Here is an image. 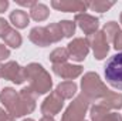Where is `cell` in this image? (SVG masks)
Here are the masks:
<instances>
[{
	"instance_id": "484cf974",
	"label": "cell",
	"mask_w": 122,
	"mask_h": 121,
	"mask_svg": "<svg viewBox=\"0 0 122 121\" xmlns=\"http://www.w3.org/2000/svg\"><path fill=\"white\" fill-rule=\"evenodd\" d=\"M10 29H11V27H10L9 22H7L6 19L0 17V38H3V37L6 36V33L10 30Z\"/></svg>"
},
{
	"instance_id": "cb8c5ba5",
	"label": "cell",
	"mask_w": 122,
	"mask_h": 121,
	"mask_svg": "<svg viewBox=\"0 0 122 121\" xmlns=\"http://www.w3.org/2000/svg\"><path fill=\"white\" fill-rule=\"evenodd\" d=\"M46 27H47V30L50 31V34H51L54 43H58V41H61V40L64 38V33L61 30L60 23H51V24H48V26H46Z\"/></svg>"
},
{
	"instance_id": "7402d4cb",
	"label": "cell",
	"mask_w": 122,
	"mask_h": 121,
	"mask_svg": "<svg viewBox=\"0 0 122 121\" xmlns=\"http://www.w3.org/2000/svg\"><path fill=\"white\" fill-rule=\"evenodd\" d=\"M119 31H121V27H119V24H118L117 22H108V23L104 26V29H102V33L105 34L108 43H112L114 38L117 37V34H118Z\"/></svg>"
},
{
	"instance_id": "e0dca14e",
	"label": "cell",
	"mask_w": 122,
	"mask_h": 121,
	"mask_svg": "<svg viewBox=\"0 0 122 121\" xmlns=\"http://www.w3.org/2000/svg\"><path fill=\"white\" fill-rule=\"evenodd\" d=\"M98 104L104 105L108 110H121L122 108V94L121 93H115V91H109Z\"/></svg>"
},
{
	"instance_id": "4fadbf2b",
	"label": "cell",
	"mask_w": 122,
	"mask_h": 121,
	"mask_svg": "<svg viewBox=\"0 0 122 121\" xmlns=\"http://www.w3.org/2000/svg\"><path fill=\"white\" fill-rule=\"evenodd\" d=\"M91 121H122V116L117 111H111L101 104H94L90 108Z\"/></svg>"
},
{
	"instance_id": "8fae6325",
	"label": "cell",
	"mask_w": 122,
	"mask_h": 121,
	"mask_svg": "<svg viewBox=\"0 0 122 121\" xmlns=\"http://www.w3.org/2000/svg\"><path fill=\"white\" fill-rule=\"evenodd\" d=\"M51 7L64 11V13H85L88 9V3L87 1H81V0H53L51 1Z\"/></svg>"
},
{
	"instance_id": "836d02e7",
	"label": "cell",
	"mask_w": 122,
	"mask_h": 121,
	"mask_svg": "<svg viewBox=\"0 0 122 121\" xmlns=\"http://www.w3.org/2000/svg\"><path fill=\"white\" fill-rule=\"evenodd\" d=\"M119 22H121V26H122V13H121V16H119Z\"/></svg>"
},
{
	"instance_id": "4316f807",
	"label": "cell",
	"mask_w": 122,
	"mask_h": 121,
	"mask_svg": "<svg viewBox=\"0 0 122 121\" xmlns=\"http://www.w3.org/2000/svg\"><path fill=\"white\" fill-rule=\"evenodd\" d=\"M112 44H114V49H115L118 53H121V51H122V30L117 34V37L114 38Z\"/></svg>"
},
{
	"instance_id": "9a60e30c",
	"label": "cell",
	"mask_w": 122,
	"mask_h": 121,
	"mask_svg": "<svg viewBox=\"0 0 122 121\" xmlns=\"http://www.w3.org/2000/svg\"><path fill=\"white\" fill-rule=\"evenodd\" d=\"M17 97H19V93L14 90L13 87H4L3 90L0 91V103L4 105L6 111L10 113L13 117H14V113H16Z\"/></svg>"
},
{
	"instance_id": "f1b7e54d",
	"label": "cell",
	"mask_w": 122,
	"mask_h": 121,
	"mask_svg": "<svg viewBox=\"0 0 122 121\" xmlns=\"http://www.w3.org/2000/svg\"><path fill=\"white\" fill-rule=\"evenodd\" d=\"M0 121H14V117L0 107Z\"/></svg>"
},
{
	"instance_id": "6da1fadb",
	"label": "cell",
	"mask_w": 122,
	"mask_h": 121,
	"mask_svg": "<svg viewBox=\"0 0 122 121\" xmlns=\"http://www.w3.org/2000/svg\"><path fill=\"white\" fill-rule=\"evenodd\" d=\"M24 77L29 81V88L36 95H44L53 88V78L40 63L27 64L24 67Z\"/></svg>"
},
{
	"instance_id": "7c38bea8",
	"label": "cell",
	"mask_w": 122,
	"mask_h": 121,
	"mask_svg": "<svg viewBox=\"0 0 122 121\" xmlns=\"http://www.w3.org/2000/svg\"><path fill=\"white\" fill-rule=\"evenodd\" d=\"M74 22L75 24L84 31V34L87 36H91L94 33H97L99 29V20L98 17L91 16L88 13H80V14H75L74 17Z\"/></svg>"
},
{
	"instance_id": "d6a6232c",
	"label": "cell",
	"mask_w": 122,
	"mask_h": 121,
	"mask_svg": "<svg viewBox=\"0 0 122 121\" xmlns=\"http://www.w3.org/2000/svg\"><path fill=\"white\" fill-rule=\"evenodd\" d=\"M23 121H36V120H33V118H24Z\"/></svg>"
},
{
	"instance_id": "9c48e42d",
	"label": "cell",
	"mask_w": 122,
	"mask_h": 121,
	"mask_svg": "<svg viewBox=\"0 0 122 121\" xmlns=\"http://www.w3.org/2000/svg\"><path fill=\"white\" fill-rule=\"evenodd\" d=\"M64 107V100L61 98L60 95L57 94V91H51L50 95H47L44 98V101L41 103L40 111L43 116H48V117H54L56 114L61 113Z\"/></svg>"
},
{
	"instance_id": "ffe728a7",
	"label": "cell",
	"mask_w": 122,
	"mask_h": 121,
	"mask_svg": "<svg viewBox=\"0 0 122 121\" xmlns=\"http://www.w3.org/2000/svg\"><path fill=\"white\" fill-rule=\"evenodd\" d=\"M4 40V44L6 46H10L11 49H19L23 43V37L16 29H10V30L6 33V36L3 37Z\"/></svg>"
},
{
	"instance_id": "8992f818",
	"label": "cell",
	"mask_w": 122,
	"mask_h": 121,
	"mask_svg": "<svg viewBox=\"0 0 122 121\" xmlns=\"http://www.w3.org/2000/svg\"><path fill=\"white\" fill-rule=\"evenodd\" d=\"M90 49H92L94 57L97 60H104L108 53H109V43L105 37V34L102 33V30H98L97 33H94L91 36L87 37Z\"/></svg>"
},
{
	"instance_id": "d590c367",
	"label": "cell",
	"mask_w": 122,
	"mask_h": 121,
	"mask_svg": "<svg viewBox=\"0 0 122 121\" xmlns=\"http://www.w3.org/2000/svg\"><path fill=\"white\" fill-rule=\"evenodd\" d=\"M84 121H87V120H84Z\"/></svg>"
},
{
	"instance_id": "2e32d148",
	"label": "cell",
	"mask_w": 122,
	"mask_h": 121,
	"mask_svg": "<svg viewBox=\"0 0 122 121\" xmlns=\"http://www.w3.org/2000/svg\"><path fill=\"white\" fill-rule=\"evenodd\" d=\"M9 20L11 22V24L16 29H26L30 23V16H29L27 11H24L21 9H17V10H13L10 13Z\"/></svg>"
},
{
	"instance_id": "3957f363",
	"label": "cell",
	"mask_w": 122,
	"mask_h": 121,
	"mask_svg": "<svg viewBox=\"0 0 122 121\" xmlns=\"http://www.w3.org/2000/svg\"><path fill=\"white\" fill-rule=\"evenodd\" d=\"M104 73L107 83L111 87L122 91V51L109 57L104 67Z\"/></svg>"
},
{
	"instance_id": "f546056e",
	"label": "cell",
	"mask_w": 122,
	"mask_h": 121,
	"mask_svg": "<svg viewBox=\"0 0 122 121\" xmlns=\"http://www.w3.org/2000/svg\"><path fill=\"white\" fill-rule=\"evenodd\" d=\"M16 3L20 4V6H23V7H29V9H31L37 1H34V0H27V1H26V0H16Z\"/></svg>"
},
{
	"instance_id": "44dd1931",
	"label": "cell",
	"mask_w": 122,
	"mask_h": 121,
	"mask_svg": "<svg viewBox=\"0 0 122 121\" xmlns=\"http://www.w3.org/2000/svg\"><path fill=\"white\" fill-rule=\"evenodd\" d=\"M70 59V54H68V50L67 47H57L54 49L50 56H48V60L51 61L53 64H62V63H67V60Z\"/></svg>"
},
{
	"instance_id": "1f68e13d",
	"label": "cell",
	"mask_w": 122,
	"mask_h": 121,
	"mask_svg": "<svg viewBox=\"0 0 122 121\" xmlns=\"http://www.w3.org/2000/svg\"><path fill=\"white\" fill-rule=\"evenodd\" d=\"M38 121H56V120H54V117H48V116H43V117H41V118H40Z\"/></svg>"
},
{
	"instance_id": "4dcf8cb0",
	"label": "cell",
	"mask_w": 122,
	"mask_h": 121,
	"mask_svg": "<svg viewBox=\"0 0 122 121\" xmlns=\"http://www.w3.org/2000/svg\"><path fill=\"white\" fill-rule=\"evenodd\" d=\"M9 1L7 0H0V13H4L7 9H9Z\"/></svg>"
},
{
	"instance_id": "7a4b0ae2",
	"label": "cell",
	"mask_w": 122,
	"mask_h": 121,
	"mask_svg": "<svg viewBox=\"0 0 122 121\" xmlns=\"http://www.w3.org/2000/svg\"><path fill=\"white\" fill-rule=\"evenodd\" d=\"M81 90H82L81 94L90 103L101 101L111 91L107 87V84L101 80L99 74L94 73V71H88V73L84 74V77L81 80Z\"/></svg>"
},
{
	"instance_id": "277c9868",
	"label": "cell",
	"mask_w": 122,
	"mask_h": 121,
	"mask_svg": "<svg viewBox=\"0 0 122 121\" xmlns=\"http://www.w3.org/2000/svg\"><path fill=\"white\" fill-rule=\"evenodd\" d=\"M88 108H90V101L82 94H80L65 108L61 121H84Z\"/></svg>"
},
{
	"instance_id": "ac0fdd59",
	"label": "cell",
	"mask_w": 122,
	"mask_h": 121,
	"mask_svg": "<svg viewBox=\"0 0 122 121\" xmlns=\"http://www.w3.org/2000/svg\"><path fill=\"white\" fill-rule=\"evenodd\" d=\"M56 91H57V94L60 95L62 100H71L77 94L78 86L74 81H62V83H60L56 87Z\"/></svg>"
},
{
	"instance_id": "ba28073f",
	"label": "cell",
	"mask_w": 122,
	"mask_h": 121,
	"mask_svg": "<svg viewBox=\"0 0 122 121\" xmlns=\"http://www.w3.org/2000/svg\"><path fill=\"white\" fill-rule=\"evenodd\" d=\"M1 77L14 84H23L26 81L24 67H21L17 61H7L6 64H1Z\"/></svg>"
},
{
	"instance_id": "5b68a950",
	"label": "cell",
	"mask_w": 122,
	"mask_h": 121,
	"mask_svg": "<svg viewBox=\"0 0 122 121\" xmlns=\"http://www.w3.org/2000/svg\"><path fill=\"white\" fill-rule=\"evenodd\" d=\"M36 105H37V95H36L29 87H23L21 90L19 91L14 118L23 117V116H27V114H31V113L36 110Z\"/></svg>"
},
{
	"instance_id": "d4e9b609",
	"label": "cell",
	"mask_w": 122,
	"mask_h": 121,
	"mask_svg": "<svg viewBox=\"0 0 122 121\" xmlns=\"http://www.w3.org/2000/svg\"><path fill=\"white\" fill-rule=\"evenodd\" d=\"M61 26V30L64 33V37H72L74 34H75V27H77V24H75V22H72V20H61L58 22Z\"/></svg>"
},
{
	"instance_id": "d6986e66",
	"label": "cell",
	"mask_w": 122,
	"mask_h": 121,
	"mask_svg": "<svg viewBox=\"0 0 122 121\" xmlns=\"http://www.w3.org/2000/svg\"><path fill=\"white\" fill-rule=\"evenodd\" d=\"M29 16H30V19H33L34 22H38V23L40 22H44L50 16V9L44 3H36L30 9Z\"/></svg>"
},
{
	"instance_id": "83f0119b",
	"label": "cell",
	"mask_w": 122,
	"mask_h": 121,
	"mask_svg": "<svg viewBox=\"0 0 122 121\" xmlns=\"http://www.w3.org/2000/svg\"><path fill=\"white\" fill-rule=\"evenodd\" d=\"M10 57V50L7 49V46H4L3 43H0V61H4Z\"/></svg>"
},
{
	"instance_id": "5bb4252c",
	"label": "cell",
	"mask_w": 122,
	"mask_h": 121,
	"mask_svg": "<svg viewBox=\"0 0 122 121\" xmlns=\"http://www.w3.org/2000/svg\"><path fill=\"white\" fill-rule=\"evenodd\" d=\"M29 38L33 44H36L38 47H47L50 44H54L53 37H51L50 31L47 30V27H40V26L33 27L30 30Z\"/></svg>"
},
{
	"instance_id": "52a82bcc",
	"label": "cell",
	"mask_w": 122,
	"mask_h": 121,
	"mask_svg": "<svg viewBox=\"0 0 122 121\" xmlns=\"http://www.w3.org/2000/svg\"><path fill=\"white\" fill-rule=\"evenodd\" d=\"M67 50L70 54V59H72L74 61H84L87 59L88 53H90V44L88 40L84 37H75L72 38L68 44H67Z\"/></svg>"
},
{
	"instance_id": "30bf717a",
	"label": "cell",
	"mask_w": 122,
	"mask_h": 121,
	"mask_svg": "<svg viewBox=\"0 0 122 121\" xmlns=\"http://www.w3.org/2000/svg\"><path fill=\"white\" fill-rule=\"evenodd\" d=\"M53 73L56 76H58L61 78L67 80V81H74L75 78H78L84 68L80 64H70V63H62V64H53L51 67Z\"/></svg>"
},
{
	"instance_id": "603a6c76",
	"label": "cell",
	"mask_w": 122,
	"mask_h": 121,
	"mask_svg": "<svg viewBox=\"0 0 122 121\" xmlns=\"http://www.w3.org/2000/svg\"><path fill=\"white\" fill-rule=\"evenodd\" d=\"M112 6H115V1H108V0H95V1L88 3V9H91L92 11H98V13L108 11Z\"/></svg>"
},
{
	"instance_id": "e575fe53",
	"label": "cell",
	"mask_w": 122,
	"mask_h": 121,
	"mask_svg": "<svg viewBox=\"0 0 122 121\" xmlns=\"http://www.w3.org/2000/svg\"><path fill=\"white\" fill-rule=\"evenodd\" d=\"M0 77H1V64H0Z\"/></svg>"
}]
</instances>
